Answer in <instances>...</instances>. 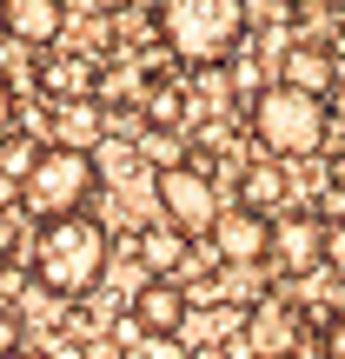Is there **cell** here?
Segmentation results:
<instances>
[{
  "label": "cell",
  "mask_w": 345,
  "mask_h": 359,
  "mask_svg": "<svg viewBox=\"0 0 345 359\" xmlns=\"http://www.w3.org/2000/svg\"><path fill=\"white\" fill-rule=\"evenodd\" d=\"M106 259H113V240L93 213H66V219H40L34 233V286L53 299H87L100 286Z\"/></svg>",
  "instance_id": "cell-1"
},
{
  "label": "cell",
  "mask_w": 345,
  "mask_h": 359,
  "mask_svg": "<svg viewBox=\"0 0 345 359\" xmlns=\"http://www.w3.org/2000/svg\"><path fill=\"white\" fill-rule=\"evenodd\" d=\"M153 27L179 67H226L246 40V0H160Z\"/></svg>",
  "instance_id": "cell-2"
},
{
  "label": "cell",
  "mask_w": 345,
  "mask_h": 359,
  "mask_svg": "<svg viewBox=\"0 0 345 359\" xmlns=\"http://www.w3.org/2000/svg\"><path fill=\"white\" fill-rule=\"evenodd\" d=\"M325 127H332V100L293 87V80H272V87L253 93V140L279 160H306L325 147Z\"/></svg>",
  "instance_id": "cell-3"
},
{
  "label": "cell",
  "mask_w": 345,
  "mask_h": 359,
  "mask_svg": "<svg viewBox=\"0 0 345 359\" xmlns=\"http://www.w3.org/2000/svg\"><path fill=\"white\" fill-rule=\"evenodd\" d=\"M100 193V160L80 154V147H40L34 173L20 180V206L34 219H66L87 213V200Z\"/></svg>",
  "instance_id": "cell-4"
},
{
  "label": "cell",
  "mask_w": 345,
  "mask_h": 359,
  "mask_svg": "<svg viewBox=\"0 0 345 359\" xmlns=\"http://www.w3.org/2000/svg\"><path fill=\"white\" fill-rule=\"evenodd\" d=\"M153 200H160V219L179 226L186 240H206V233L219 226V187L206 180V167H192V160H173V167L153 173Z\"/></svg>",
  "instance_id": "cell-5"
},
{
  "label": "cell",
  "mask_w": 345,
  "mask_h": 359,
  "mask_svg": "<svg viewBox=\"0 0 345 359\" xmlns=\"http://www.w3.org/2000/svg\"><path fill=\"white\" fill-rule=\"evenodd\" d=\"M206 246L219 253V266H259V259H272V213H259V206H226L219 226L206 233Z\"/></svg>",
  "instance_id": "cell-6"
},
{
  "label": "cell",
  "mask_w": 345,
  "mask_h": 359,
  "mask_svg": "<svg viewBox=\"0 0 345 359\" xmlns=\"http://www.w3.org/2000/svg\"><path fill=\"white\" fill-rule=\"evenodd\" d=\"M127 320H133V333H146V339H179L186 320H192V293L179 280H140Z\"/></svg>",
  "instance_id": "cell-7"
},
{
  "label": "cell",
  "mask_w": 345,
  "mask_h": 359,
  "mask_svg": "<svg viewBox=\"0 0 345 359\" xmlns=\"http://www.w3.org/2000/svg\"><path fill=\"white\" fill-rule=\"evenodd\" d=\"M272 266L293 273V280L325 266V219L319 213H279L272 219Z\"/></svg>",
  "instance_id": "cell-8"
},
{
  "label": "cell",
  "mask_w": 345,
  "mask_h": 359,
  "mask_svg": "<svg viewBox=\"0 0 345 359\" xmlns=\"http://www.w3.org/2000/svg\"><path fill=\"white\" fill-rule=\"evenodd\" d=\"M106 133V114L100 100H47V147H80V154H93Z\"/></svg>",
  "instance_id": "cell-9"
},
{
  "label": "cell",
  "mask_w": 345,
  "mask_h": 359,
  "mask_svg": "<svg viewBox=\"0 0 345 359\" xmlns=\"http://www.w3.org/2000/svg\"><path fill=\"white\" fill-rule=\"evenodd\" d=\"M0 27H7L13 47H53L60 27H66V0H7Z\"/></svg>",
  "instance_id": "cell-10"
},
{
  "label": "cell",
  "mask_w": 345,
  "mask_h": 359,
  "mask_svg": "<svg viewBox=\"0 0 345 359\" xmlns=\"http://www.w3.org/2000/svg\"><path fill=\"white\" fill-rule=\"evenodd\" d=\"M279 80H293V87L319 93V100H332V93L345 87V80H339V53L319 47V40H299V47H286V74H279Z\"/></svg>",
  "instance_id": "cell-11"
},
{
  "label": "cell",
  "mask_w": 345,
  "mask_h": 359,
  "mask_svg": "<svg viewBox=\"0 0 345 359\" xmlns=\"http://www.w3.org/2000/svg\"><path fill=\"white\" fill-rule=\"evenodd\" d=\"M133 253H140L146 280H179V273H186V259H192V240H186L179 226H167V219H153V226L133 240Z\"/></svg>",
  "instance_id": "cell-12"
},
{
  "label": "cell",
  "mask_w": 345,
  "mask_h": 359,
  "mask_svg": "<svg viewBox=\"0 0 345 359\" xmlns=\"http://www.w3.org/2000/svg\"><path fill=\"white\" fill-rule=\"evenodd\" d=\"M246 339H253L259 359H286L299 339V313L286 306V299H259L253 313H246Z\"/></svg>",
  "instance_id": "cell-13"
},
{
  "label": "cell",
  "mask_w": 345,
  "mask_h": 359,
  "mask_svg": "<svg viewBox=\"0 0 345 359\" xmlns=\"http://www.w3.org/2000/svg\"><path fill=\"white\" fill-rule=\"evenodd\" d=\"M40 87H47V100H87L93 67L87 60H47L40 67Z\"/></svg>",
  "instance_id": "cell-14"
},
{
  "label": "cell",
  "mask_w": 345,
  "mask_h": 359,
  "mask_svg": "<svg viewBox=\"0 0 345 359\" xmlns=\"http://www.w3.org/2000/svg\"><path fill=\"white\" fill-rule=\"evenodd\" d=\"M34 160H40V140L27 127H7V133H0V173L27 180V173H34Z\"/></svg>",
  "instance_id": "cell-15"
},
{
  "label": "cell",
  "mask_w": 345,
  "mask_h": 359,
  "mask_svg": "<svg viewBox=\"0 0 345 359\" xmlns=\"http://www.w3.org/2000/svg\"><path fill=\"white\" fill-rule=\"evenodd\" d=\"M239 193H246L239 206H259V213H266V200H272V206L286 200V173H279V167H246V187H239Z\"/></svg>",
  "instance_id": "cell-16"
},
{
  "label": "cell",
  "mask_w": 345,
  "mask_h": 359,
  "mask_svg": "<svg viewBox=\"0 0 345 359\" xmlns=\"http://www.w3.org/2000/svg\"><path fill=\"white\" fill-rule=\"evenodd\" d=\"M325 266L345 273V213H339V219H325Z\"/></svg>",
  "instance_id": "cell-17"
},
{
  "label": "cell",
  "mask_w": 345,
  "mask_h": 359,
  "mask_svg": "<svg viewBox=\"0 0 345 359\" xmlns=\"http://www.w3.org/2000/svg\"><path fill=\"white\" fill-rule=\"evenodd\" d=\"M7 353H20V313L0 299V359H7Z\"/></svg>",
  "instance_id": "cell-18"
},
{
  "label": "cell",
  "mask_w": 345,
  "mask_h": 359,
  "mask_svg": "<svg viewBox=\"0 0 345 359\" xmlns=\"http://www.w3.org/2000/svg\"><path fill=\"white\" fill-rule=\"evenodd\" d=\"M13 253H20V219L0 213V266H13Z\"/></svg>",
  "instance_id": "cell-19"
},
{
  "label": "cell",
  "mask_w": 345,
  "mask_h": 359,
  "mask_svg": "<svg viewBox=\"0 0 345 359\" xmlns=\"http://www.w3.org/2000/svg\"><path fill=\"white\" fill-rule=\"evenodd\" d=\"M319 359H345V313L332 326H325V339H319Z\"/></svg>",
  "instance_id": "cell-20"
},
{
  "label": "cell",
  "mask_w": 345,
  "mask_h": 359,
  "mask_svg": "<svg viewBox=\"0 0 345 359\" xmlns=\"http://www.w3.org/2000/svg\"><path fill=\"white\" fill-rule=\"evenodd\" d=\"M13 206H20V180L0 173V213H13Z\"/></svg>",
  "instance_id": "cell-21"
},
{
  "label": "cell",
  "mask_w": 345,
  "mask_h": 359,
  "mask_svg": "<svg viewBox=\"0 0 345 359\" xmlns=\"http://www.w3.org/2000/svg\"><path fill=\"white\" fill-rule=\"evenodd\" d=\"M13 127V87H7V67H0V133Z\"/></svg>",
  "instance_id": "cell-22"
},
{
  "label": "cell",
  "mask_w": 345,
  "mask_h": 359,
  "mask_svg": "<svg viewBox=\"0 0 345 359\" xmlns=\"http://www.w3.org/2000/svg\"><path fill=\"white\" fill-rule=\"evenodd\" d=\"M47 359H87V353H80V346H73V339H60V346H53Z\"/></svg>",
  "instance_id": "cell-23"
},
{
  "label": "cell",
  "mask_w": 345,
  "mask_h": 359,
  "mask_svg": "<svg viewBox=\"0 0 345 359\" xmlns=\"http://www.w3.org/2000/svg\"><path fill=\"white\" fill-rule=\"evenodd\" d=\"M332 120H339V127H345V87L332 93Z\"/></svg>",
  "instance_id": "cell-24"
},
{
  "label": "cell",
  "mask_w": 345,
  "mask_h": 359,
  "mask_svg": "<svg viewBox=\"0 0 345 359\" xmlns=\"http://www.w3.org/2000/svg\"><path fill=\"white\" fill-rule=\"evenodd\" d=\"M7 359H40V353H7Z\"/></svg>",
  "instance_id": "cell-25"
},
{
  "label": "cell",
  "mask_w": 345,
  "mask_h": 359,
  "mask_svg": "<svg viewBox=\"0 0 345 359\" xmlns=\"http://www.w3.org/2000/svg\"><path fill=\"white\" fill-rule=\"evenodd\" d=\"M106 7H120V0H106Z\"/></svg>",
  "instance_id": "cell-26"
}]
</instances>
